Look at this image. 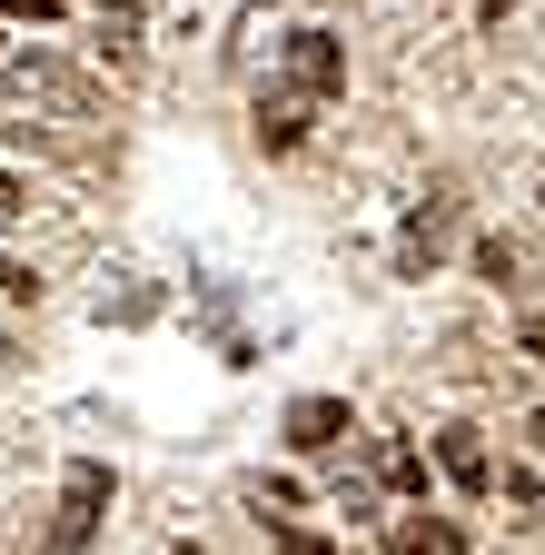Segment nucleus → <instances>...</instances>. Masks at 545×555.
Listing matches in <instances>:
<instances>
[{"mask_svg":"<svg viewBox=\"0 0 545 555\" xmlns=\"http://www.w3.org/2000/svg\"><path fill=\"white\" fill-rule=\"evenodd\" d=\"M476 268H486L496 288H506V278H516V238H476Z\"/></svg>","mask_w":545,"mask_h":555,"instance_id":"10","label":"nucleus"},{"mask_svg":"<svg viewBox=\"0 0 545 555\" xmlns=\"http://www.w3.org/2000/svg\"><path fill=\"white\" fill-rule=\"evenodd\" d=\"M525 358H535V367H545V318H535V327H525Z\"/></svg>","mask_w":545,"mask_h":555,"instance_id":"15","label":"nucleus"},{"mask_svg":"<svg viewBox=\"0 0 545 555\" xmlns=\"http://www.w3.org/2000/svg\"><path fill=\"white\" fill-rule=\"evenodd\" d=\"M100 119V90L80 69H60L50 50L30 60H0V129L11 139H40V150H80V129Z\"/></svg>","mask_w":545,"mask_h":555,"instance_id":"1","label":"nucleus"},{"mask_svg":"<svg viewBox=\"0 0 545 555\" xmlns=\"http://www.w3.org/2000/svg\"><path fill=\"white\" fill-rule=\"evenodd\" d=\"M437 466H446V486H456V496H486V486H496L486 437H476V427H437Z\"/></svg>","mask_w":545,"mask_h":555,"instance_id":"6","label":"nucleus"},{"mask_svg":"<svg viewBox=\"0 0 545 555\" xmlns=\"http://www.w3.org/2000/svg\"><path fill=\"white\" fill-rule=\"evenodd\" d=\"M0 208H30V198H21V189H11V179H0Z\"/></svg>","mask_w":545,"mask_h":555,"instance_id":"16","label":"nucleus"},{"mask_svg":"<svg viewBox=\"0 0 545 555\" xmlns=\"http://www.w3.org/2000/svg\"><path fill=\"white\" fill-rule=\"evenodd\" d=\"M100 516H109V466H100V456H80L70 476H60V516H50V555H90Z\"/></svg>","mask_w":545,"mask_h":555,"instance_id":"3","label":"nucleus"},{"mask_svg":"<svg viewBox=\"0 0 545 555\" xmlns=\"http://www.w3.org/2000/svg\"><path fill=\"white\" fill-rule=\"evenodd\" d=\"M169 555H209V545H169Z\"/></svg>","mask_w":545,"mask_h":555,"instance_id":"18","label":"nucleus"},{"mask_svg":"<svg viewBox=\"0 0 545 555\" xmlns=\"http://www.w3.org/2000/svg\"><path fill=\"white\" fill-rule=\"evenodd\" d=\"M0 21H30V30H50V21H60V0H0Z\"/></svg>","mask_w":545,"mask_h":555,"instance_id":"12","label":"nucleus"},{"mask_svg":"<svg viewBox=\"0 0 545 555\" xmlns=\"http://www.w3.org/2000/svg\"><path fill=\"white\" fill-rule=\"evenodd\" d=\"M348 80V50H337V30H288V50H278V90L258 100V139L268 150H298V129H308V109Z\"/></svg>","mask_w":545,"mask_h":555,"instance_id":"2","label":"nucleus"},{"mask_svg":"<svg viewBox=\"0 0 545 555\" xmlns=\"http://www.w3.org/2000/svg\"><path fill=\"white\" fill-rule=\"evenodd\" d=\"M367 476L387 486V496H417V486H427V456H417V447H406V437H377V456H367Z\"/></svg>","mask_w":545,"mask_h":555,"instance_id":"8","label":"nucleus"},{"mask_svg":"<svg viewBox=\"0 0 545 555\" xmlns=\"http://www.w3.org/2000/svg\"><path fill=\"white\" fill-rule=\"evenodd\" d=\"M278 555H337V545H327V535H308V526H288V535H278Z\"/></svg>","mask_w":545,"mask_h":555,"instance_id":"13","label":"nucleus"},{"mask_svg":"<svg viewBox=\"0 0 545 555\" xmlns=\"http://www.w3.org/2000/svg\"><path fill=\"white\" fill-rule=\"evenodd\" d=\"M387 555H466V535L446 516H397L387 526Z\"/></svg>","mask_w":545,"mask_h":555,"instance_id":"7","label":"nucleus"},{"mask_svg":"<svg viewBox=\"0 0 545 555\" xmlns=\"http://www.w3.org/2000/svg\"><path fill=\"white\" fill-rule=\"evenodd\" d=\"M348 437H358L348 397H298V406H288V447H298V456H327V447H348Z\"/></svg>","mask_w":545,"mask_h":555,"instance_id":"5","label":"nucleus"},{"mask_svg":"<svg viewBox=\"0 0 545 555\" xmlns=\"http://www.w3.org/2000/svg\"><path fill=\"white\" fill-rule=\"evenodd\" d=\"M0 298H30V268H11V258H0Z\"/></svg>","mask_w":545,"mask_h":555,"instance_id":"14","label":"nucleus"},{"mask_svg":"<svg viewBox=\"0 0 545 555\" xmlns=\"http://www.w3.org/2000/svg\"><path fill=\"white\" fill-rule=\"evenodd\" d=\"M456 238V198H417L406 208V229H397V278H427Z\"/></svg>","mask_w":545,"mask_h":555,"instance_id":"4","label":"nucleus"},{"mask_svg":"<svg viewBox=\"0 0 545 555\" xmlns=\"http://www.w3.org/2000/svg\"><path fill=\"white\" fill-rule=\"evenodd\" d=\"M525 437H535V447H545V416H535V427H525Z\"/></svg>","mask_w":545,"mask_h":555,"instance_id":"17","label":"nucleus"},{"mask_svg":"<svg viewBox=\"0 0 545 555\" xmlns=\"http://www.w3.org/2000/svg\"><path fill=\"white\" fill-rule=\"evenodd\" d=\"M506 496H516V506H525V516L545 526V476H525V466H506Z\"/></svg>","mask_w":545,"mask_h":555,"instance_id":"11","label":"nucleus"},{"mask_svg":"<svg viewBox=\"0 0 545 555\" xmlns=\"http://www.w3.org/2000/svg\"><path fill=\"white\" fill-rule=\"evenodd\" d=\"M100 50L119 69H140V0H109V11H100Z\"/></svg>","mask_w":545,"mask_h":555,"instance_id":"9","label":"nucleus"}]
</instances>
